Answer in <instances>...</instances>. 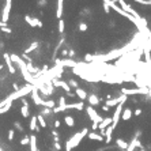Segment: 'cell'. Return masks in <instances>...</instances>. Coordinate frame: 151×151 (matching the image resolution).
<instances>
[{
	"instance_id": "2",
	"label": "cell",
	"mask_w": 151,
	"mask_h": 151,
	"mask_svg": "<svg viewBox=\"0 0 151 151\" xmlns=\"http://www.w3.org/2000/svg\"><path fill=\"white\" fill-rule=\"evenodd\" d=\"M117 146L118 147H120L121 150H127V148H128V144H127V142H124L123 139H117Z\"/></svg>"
},
{
	"instance_id": "1",
	"label": "cell",
	"mask_w": 151,
	"mask_h": 151,
	"mask_svg": "<svg viewBox=\"0 0 151 151\" xmlns=\"http://www.w3.org/2000/svg\"><path fill=\"white\" fill-rule=\"evenodd\" d=\"M131 117H132V110H131L129 108H125L124 112H123V114H121V118L127 121V120H129Z\"/></svg>"
},
{
	"instance_id": "3",
	"label": "cell",
	"mask_w": 151,
	"mask_h": 151,
	"mask_svg": "<svg viewBox=\"0 0 151 151\" xmlns=\"http://www.w3.org/2000/svg\"><path fill=\"white\" fill-rule=\"evenodd\" d=\"M79 30H80V31H86V30H87V25L82 22L80 25H79Z\"/></svg>"
},
{
	"instance_id": "4",
	"label": "cell",
	"mask_w": 151,
	"mask_h": 151,
	"mask_svg": "<svg viewBox=\"0 0 151 151\" xmlns=\"http://www.w3.org/2000/svg\"><path fill=\"white\" fill-rule=\"evenodd\" d=\"M133 114L136 116V117H138V116H140V114H142V109H139V108H138V109H136V110H135V112H133Z\"/></svg>"
}]
</instances>
